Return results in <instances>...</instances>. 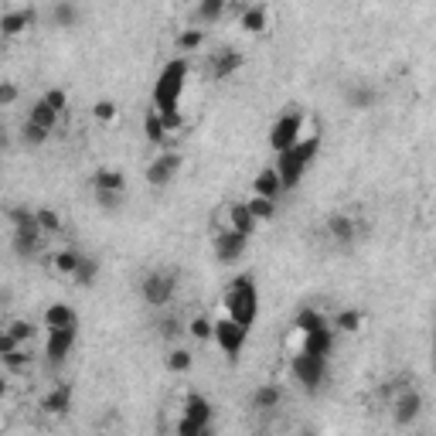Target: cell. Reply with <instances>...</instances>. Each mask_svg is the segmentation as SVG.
<instances>
[{"label":"cell","mask_w":436,"mask_h":436,"mask_svg":"<svg viewBox=\"0 0 436 436\" xmlns=\"http://www.w3.org/2000/svg\"><path fill=\"white\" fill-rule=\"evenodd\" d=\"M249 331H252V327L239 324V321H232V317H218V321H215V334H212V338H215L218 348L225 351V358L235 361L239 355H242L246 341H249Z\"/></svg>","instance_id":"obj_6"},{"label":"cell","mask_w":436,"mask_h":436,"mask_svg":"<svg viewBox=\"0 0 436 436\" xmlns=\"http://www.w3.org/2000/svg\"><path fill=\"white\" fill-rule=\"evenodd\" d=\"M51 21H55V28H72L78 21V11L68 4V0H58L55 7H51Z\"/></svg>","instance_id":"obj_28"},{"label":"cell","mask_w":436,"mask_h":436,"mask_svg":"<svg viewBox=\"0 0 436 436\" xmlns=\"http://www.w3.org/2000/svg\"><path fill=\"white\" fill-rule=\"evenodd\" d=\"M208 422H212V403L198 395V392H191L185 399V416L177 422V433L181 436H202L208 430Z\"/></svg>","instance_id":"obj_7"},{"label":"cell","mask_w":436,"mask_h":436,"mask_svg":"<svg viewBox=\"0 0 436 436\" xmlns=\"http://www.w3.org/2000/svg\"><path fill=\"white\" fill-rule=\"evenodd\" d=\"M280 399H283V389L280 385H263V389L256 392V409H276L280 405Z\"/></svg>","instance_id":"obj_29"},{"label":"cell","mask_w":436,"mask_h":436,"mask_svg":"<svg viewBox=\"0 0 436 436\" xmlns=\"http://www.w3.org/2000/svg\"><path fill=\"white\" fill-rule=\"evenodd\" d=\"M222 14H225V0H202L198 4V21L202 24H215Z\"/></svg>","instance_id":"obj_30"},{"label":"cell","mask_w":436,"mask_h":436,"mask_svg":"<svg viewBox=\"0 0 436 436\" xmlns=\"http://www.w3.org/2000/svg\"><path fill=\"white\" fill-rule=\"evenodd\" d=\"M344 99H348V106H355V109H372L378 93L368 89V85H351V89L344 93Z\"/></svg>","instance_id":"obj_23"},{"label":"cell","mask_w":436,"mask_h":436,"mask_svg":"<svg viewBox=\"0 0 436 436\" xmlns=\"http://www.w3.org/2000/svg\"><path fill=\"white\" fill-rule=\"evenodd\" d=\"M294 327H296V331H303V334H311V331H317V327H327V321H324V313L303 307V311H296Z\"/></svg>","instance_id":"obj_26"},{"label":"cell","mask_w":436,"mask_h":436,"mask_svg":"<svg viewBox=\"0 0 436 436\" xmlns=\"http://www.w3.org/2000/svg\"><path fill=\"white\" fill-rule=\"evenodd\" d=\"M7 331H11V334H14L21 344L34 338V324H31V321H11V324H7Z\"/></svg>","instance_id":"obj_36"},{"label":"cell","mask_w":436,"mask_h":436,"mask_svg":"<svg viewBox=\"0 0 436 436\" xmlns=\"http://www.w3.org/2000/svg\"><path fill=\"white\" fill-rule=\"evenodd\" d=\"M113 116H116V103L99 99V103H95V120H113Z\"/></svg>","instance_id":"obj_43"},{"label":"cell","mask_w":436,"mask_h":436,"mask_svg":"<svg viewBox=\"0 0 436 436\" xmlns=\"http://www.w3.org/2000/svg\"><path fill=\"white\" fill-rule=\"evenodd\" d=\"M167 368H171V372H191V351H181V348H177V351H171V358H167Z\"/></svg>","instance_id":"obj_35"},{"label":"cell","mask_w":436,"mask_h":436,"mask_svg":"<svg viewBox=\"0 0 436 436\" xmlns=\"http://www.w3.org/2000/svg\"><path fill=\"white\" fill-rule=\"evenodd\" d=\"M327 232H331V239H334L338 246H351V242H355V218L331 215L327 218Z\"/></svg>","instance_id":"obj_17"},{"label":"cell","mask_w":436,"mask_h":436,"mask_svg":"<svg viewBox=\"0 0 436 436\" xmlns=\"http://www.w3.org/2000/svg\"><path fill=\"white\" fill-rule=\"evenodd\" d=\"M187 82V62L185 58H171L160 68V76L154 82V109L160 113V120L167 130L181 126V93Z\"/></svg>","instance_id":"obj_1"},{"label":"cell","mask_w":436,"mask_h":436,"mask_svg":"<svg viewBox=\"0 0 436 436\" xmlns=\"http://www.w3.org/2000/svg\"><path fill=\"white\" fill-rule=\"evenodd\" d=\"M433 358H436V334H433Z\"/></svg>","instance_id":"obj_47"},{"label":"cell","mask_w":436,"mask_h":436,"mask_svg":"<svg viewBox=\"0 0 436 436\" xmlns=\"http://www.w3.org/2000/svg\"><path fill=\"white\" fill-rule=\"evenodd\" d=\"M48 137H51L48 130H41V126H34V123H24V143L28 147H41Z\"/></svg>","instance_id":"obj_37"},{"label":"cell","mask_w":436,"mask_h":436,"mask_svg":"<svg viewBox=\"0 0 436 436\" xmlns=\"http://www.w3.org/2000/svg\"><path fill=\"white\" fill-rule=\"evenodd\" d=\"M0 358H4V365H7L11 372H24V368H28V355H24L21 348L11 351V355H0Z\"/></svg>","instance_id":"obj_40"},{"label":"cell","mask_w":436,"mask_h":436,"mask_svg":"<svg viewBox=\"0 0 436 436\" xmlns=\"http://www.w3.org/2000/svg\"><path fill=\"white\" fill-rule=\"evenodd\" d=\"M303 334V331H300ZM300 348H307V351H313V355H331L334 351V331L331 327H317V331H311V334H303V344Z\"/></svg>","instance_id":"obj_16"},{"label":"cell","mask_w":436,"mask_h":436,"mask_svg":"<svg viewBox=\"0 0 436 436\" xmlns=\"http://www.w3.org/2000/svg\"><path fill=\"white\" fill-rule=\"evenodd\" d=\"M72 280H76L78 286H93V283L99 280V259H93V256H82V263H78V269L72 273Z\"/></svg>","instance_id":"obj_24"},{"label":"cell","mask_w":436,"mask_h":436,"mask_svg":"<svg viewBox=\"0 0 436 436\" xmlns=\"http://www.w3.org/2000/svg\"><path fill=\"white\" fill-rule=\"evenodd\" d=\"M338 331H358V324H361V313L358 311H341L338 313Z\"/></svg>","instance_id":"obj_39"},{"label":"cell","mask_w":436,"mask_h":436,"mask_svg":"<svg viewBox=\"0 0 436 436\" xmlns=\"http://www.w3.org/2000/svg\"><path fill=\"white\" fill-rule=\"evenodd\" d=\"M286 185H283V177L276 167H266V171L256 174V181H252V194H263V198H280Z\"/></svg>","instance_id":"obj_14"},{"label":"cell","mask_w":436,"mask_h":436,"mask_svg":"<svg viewBox=\"0 0 436 436\" xmlns=\"http://www.w3.org/2000/svg\"><path fill=\"white\" fill-rule=\"evenodd\" d=\"M143 130H147V140L157 143V147L167 140V133H171V130L164 126V120H160V113H157V109H150V113H147V120H143Z\"/></svg>","instance_id":"obj_22"},{"label":"cell","mask_w":436,"mask_h":436,"mask_svg":"<svg viewBox=\"0 0 436 436\" xmlns=\"http://www.w3.org/2000/svg\"><path fill=\"white\" fill-rule=\"evenodd\" d=\"M242 28L249 34H259L266 28V11L263 7H249V11H242Z\"/></svg>","instance_id":"obj_31"},{"label":"cell","mask_w":436,"mask_h":436,"mask_svg":"<svg viewBox=\"0 0 436 436\" xmlns=\"http://www.w3.org/2000/svg\"><path fill=\"white\" fill-rule=\"evenodd\" d=\"M181 171V154H174V150H167V154L154 157V164L147 167V181L154 187H167L174 181V174Z\"/></svg>","instance_id":"obj_10"},{"label":"cell","mask_w":436,"mask_h":436,"mask_svg":"<svg viewBox=\"0 0 436 436\" xmlns=\"http://www.w3.org/2000/svg\"><path fill=\"white\" fill-rule=\"evenodd\" d=\"M242 65H246V58H242V55H239L235 48H222L215 58H212V76H215L218 82H225V78L235 76V72H239Z\"/></svg>","instance_id":"obj_13"},{"label":"cell","mask_w":436,"mask_h":436,"mask_svg":"<svg viewBox=\"0 0 436 436\" xmlns=\"http://www.w3.org/2000/svg\"><path fill=\"white\" fill-rule=\"evenodd\" d=\"M300 130H303V113H296V109L283 113L280 120L273 123V130H269V147H273L276 154H283L286 147H294V143L300 140Z\"/></svg>","instance_id":"obj_8"},{"label":"cell","mask_w":436,"mask_h":436,"mask_svg":"<svg viewBox=\"0 0 436 436\" xmlns=\"http://www.w3.org/2000/svg\"><path fill=\"white\" fill-rule=\"evenodd\" d=\"M38 222H41L45 232H58V215H55L51 208H41V212H38Z\"/></svg>","instance_id":"obj_42"},{"label":"cell","mask_w":436,"mask_h":436,"mask_svg":"<svg viewBox=\"0 0 436 436\" xmlns=\"http://www.w3.org/2000/svg\"><path fill=\"white\" fill-rule=\"evenodd\" d=\"M249 212L256 218H259V222H269V218H276V198H263V194H252L249 202Z\"/></svg>","instance_id":"obj_27"},{"label":"cell","mask_w":436,"mask_h":436,"mask_svg":"<svg viewBox=\"0 0 436 436\" xmlns=\"http://www.w3.org/2000/svg\"><path fill=\"white\" fill-rule=\"evenodd\" d=\"M225 311L232 321L252 327L256 317H259V290H256V280L252 276H235L229 294H225Z\"/></svg>","instance_id":"obj_2"},{"label":"cell","mask_w":436,"mask_h":436,"mask_svg":"<svg viewBox=\"0 0 436 436\" xmlns=\"http://www.w3.org/2000/svg\"><path fill=\"white\" fill-rule=\"evenodd\" d=\"M317 150H321V140H317V137H307V140H296L294 147H286V150L280 154V160H276V171H280L286 191L300 185V177H303V174H307V167L313 164Z\"/></svg>","instance_id":"obj_3"},{"label":"cell","mask_w":436,"mask_h":436,"mask_svg":"<svg viewBox=\"0 0 436 436\" xmlns=\"http://www.w3.org/2000/svg\"><path fill=\"white\" fill-rule=\"evenodd\" d=\"M246 242H249V235L246 232H235V229H229V232H218L215 235V259L218 263H239L242 256H246Z\"/></svg>","instance_id":"obj_9"},{"label":"cell","mask_w":436,"mask_h":436,"mask_svg":"<svg viewBox=\"0 0 436 436\" xmlns=\"http://www.w3.org/2000/svg\"><path fill=\"white\" fill-rule=\"evenodd\" d=\"M140 290L150 307H167L174 300V290H177V273L174 269H154V273L143 276Z\"/></svg>","instance_id":"obj_5"},{"label":"cell","mask_w":436,"mask_h":436,"mask_svg":"<svg viewBox=\"0 0 436 436\" xmlns=\"http://www.w3.org/2000/svg\"><path fill=\"white\" fill-rule=\"evenodd\" d=\"M95 202L103 212H116L123 204V191H95Z\"/></svg>","instance_id":"obj_33"},{"label":"cell","mask_w":436,"mask_h":436,"mask_svg":"<svg viewBox=\"0 0 436 436\" xmlns=\"http://www.w3.org/2000/svg\"><path fill=\"white\" fill-rule=\"evenodd\" d=\"M76 311L72 307H65V303H51L45 311V327L48 331H58V327H76Z\"/></svg>","instance_id":"obj_19"},{"label":"cell","mask_w":436,"mask_h":436,"mask_svg":"<svg viewBox=\"0 0 436 436\" xmlns=\"http://www.w3.org/2000/svg\"><path fill=\"white\" fill-rule=\"evenodd\" d=\"M45 99H48V103H51V106H55V109H58V113H62V109H65V103H68L62 89H51V93H45Z\"/></svg>","instance_id":"obj_44"},{"label":"cell","mask_w":436,"mask_h":436,"mask_svg":"<svg viewBox=\"0 0 436 436\" xmlns=\"http://www.w3.org/2000/svg\"><path fill=\"white\" fill-rule=\"evenodd\" d=\"M68 405H72V385H55V389L45 395V403H41V409L45 412H68Z\"/></svg>","instance_id":"obj_20"},{"label":"cell","mask_w":436,"mask_h":436,"mask_svg":"<svg viewBox=\"0 0 436 436\" xmlns=\"http://www.w3.org/2000/svg\"><path fill=\"white\" fill-rule=\"evenodd\" d=\"M14 99H17V89L11 85V82H4V85H0V103H4V106H11Z\"/></svg>","instance_id":"obj_45"},{"label":"cell","mask_w":436,"mask_h":436,"mask_svg":"<svg viewBox=\"0 0 436 436\" xmlns=\"http://www.w3.org/2000/svg\"><path fill=\"white\" fill-rule=\"evenodd\" d=\"M422 412V399L416 389H403L399 392V399H395V405H392V416H395V422L399 426H409V422H416Z\"/></svg>","instance_id":"obj_12"},{"label":"cell","mask_w":436,"mask_h":436,"mask_svg":"<svg viewBox=\"0 0 436 436\" xmlns=\"http://www.w3.org/2000/svg\"><path fill=\"white\" fill-rule=\"evenodd\" d=\"M93 187H95V191H123L126 181H123V174H120V171H109V167H103V171H95Z\"/></svg>","instance_id":"obj_25"},{"label":"cell","mask_w":436,"mask_h":436,"mask_svg":"<svg viewBox=\"0 0 436 436\" xmlns=\"http://www.w3.org/2000/svg\"><path fill=\"white\" fill-rule=\"evenodd\" d=\"M202 41H204V34L198 31V28H187V31L177 38V48H181V51H194V48H202Z\"/></svg>","instance_id":"obj_34"},{"label":"cell","mask_w":436,"mask_h":436,"mask_svg":"<svg viewBox=\"0 0 436 436\" xmlns=\"http://www.w3.org/2000/svg\"><path fill=\"white\" fill-rule=\"evenodd\" d=\"M160 334H164V338H177V334H181V327H177V321H174V317H167V321L160 324Z\"/></svg>","instance_id":"obj_46"},{"label":"cell","mask_w":436,"mask_h":436,"mask_svg":"<svg viewBox=\"0 0 436 436\" xmlns=\"http://www.w3.org/2000/svg\"><path fill=\"white\" fill-rule=\"evenodd\" d=\"M7 218L14 222V229L17 225H34V222H38V212H28V208H7Z\"/></svg>","instance_id":"obj_38"},{"label":"cell","mask_w":436,"mask_h":436,"mask_svg":"<svg viewBox=\"0 0 436 436\" xmlns=\"http://www.w3.org/2000/svg\"><path fill=\"white\" fill-rule=\"evenodd\" d=\"M55 120H58V109L51 106L48 99H38L31 106V113H28V123H34V126H41V130H55Z\"/></svg>","instance_id":"obj_18"},{"label":"cell","mask_w":436,"mask_h":436,"mask_svg":"<svg viewBox=\"0 0 436 436\" xmlns=\"http://www.w3.org/2000/svg\"><path fill=\"white\" fill-rule=\"evenodd\" d=\"M191 334H194V338H212V334H215V324H212L208 317H194V321H191Z\"/></svg>","instance_id":"obj_41"},{"label":"cell","mask_w":436,"mask_h":436,"mask_svg":"<svg viewBox=\"0 0 436 436\" xmlns=\"http://www.w3.org/2000/svg\"><path fill=\"white\" fill-rule=\"evenodd\" d=\"M229 222H232L235 232L252 235V232H256V222H259V218L252 215L249 204H246V202H239V204H232V212H229Z\"/></svg>","instance_id":"obj_21"},{"label":"cell","mask_w":436,"mask_h":436,"mask_svg":"<svg viewBox=\"0 0 436 436\" xmlns=\"http://www.w3.org/2000/svg\"><path fill=\"white\" fill-rule=\"evenodd\" d=\"M78 263H82V256H78L76 249H65L55 256V269H58V273H76Z\"/></svg>","instance_id":"obj_32"},{"label":"cell","mask_w":436,"mask_h":436,"mask_svg":"<svg viewBox=\"0 0 436 436\" xmlns=\"http://www.w3.org/2000/svg\"><path fill=\"white\" fill-rule=\"evenodd\" d=\"M34 21H38V14H34L31 7L28 11H11V14H4V21H0V31H4V38H17V34H24L28 28H34Z\"/></svg>","instance_id":"obj_15"},{"label":"cell","mask_w":436,"mask_h":436,"mask_svg":"<svg viewBox=\"0 0 436 436\" xmlns=\"http://www.w3.org/2000/svg\"><path fill=\"white\" fill-rule=\"evenodd\" d=\"M76 348V327H58V331H48V344L45 355L51 365H62L68 358V351Z\"/></svg>","instance_id":"obj_11"},{"label":"cell","mask_w":436,"mask_h":436,"mask_svg":"<svg viewBox=\"0 0 436 436\" xmlns=\"http://www.w3.org/2000/svg\"><path fill=\"white\" fill-rule=\"evenodd\" d=\"M290 368H294V378L307 392H317L321 385H324V378H327V358L324 355H313V351H307V348H300V351H296Z\"/></svg>","instance_id":"obj_4"}]
</instances>
